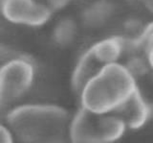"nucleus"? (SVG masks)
<instances>
[{
	"label": "nucleus",
	"mask_w": 153,
	"mask_h": 143,
	"mask_svg": "<svg viewBox=\"0 0 153 143\" xmlns=\"http://www.w3.org/2000/svg\"><path fill=\"white\" fill-rule=\"evenodd\" d=\"M146 1H152V0H142V2H146Z\"/></svg>",
	"instance_id": "f3484780"
},
{
	"label": "nucleus",
	"mask_w": 153,
	"mask_h": 143,
	"mask_svg": "<svg viewBox=\"0 0 153 143\" xmlns=\"http://www.w3.org/2000/svg\"><path fill=\"white\" fill-rule=\"evenodd\" d=\"M36 69L23 57H14L0 67V111L13 107L32 88Z\"/></svg>",
	"instance_id": "20e7f679"
},
{
	"label": "nucleus",
	"mask_w": 153,
	"mask_h": 143,
	"mask_svg": "<svg viewBox=\"0 0 153 143\" xmlns=\"http://www.w3.org/2000/svg\"><path fill=\"white\" fill-rule=\"evenodd\" d=\"M78 35V25L75 20L71 18H65L60 20L55 29V40L61 46L70 45L76 40Z\"/></svg>",
	"instance_id": "9d476101"
},
{
	"label": "nucleus",
	"mask_w": 153,
	"mask_h": 143,
	"mask_svg": "<svg viewBox=\"0 0 153 143\" xmlns=\"http://www.w3.org/2000/svg\"><path fill=\"white\" fill-rule=\"evenodd\" d=\"M113 113L117 114L126 123L127 129L137 131L147 123L151 116V109L142 95L140 89L132 94L126 103L119 107Z\"/></svg>",
	"instance_id": "423d86ee"
},
{
	"label": "nucleus",
	"mask_w": 153,
	"mask_h": 143,
	"mask_svg": "<svg viewBox=\"0 0 153 143\" xmlns=\"http://www.w3.org/2000/svg\"><path fill=\"white\" fill-rule=\"evenodd\" d=\"M0 11L8 21L31 27L45 25L53 13L40 0H0Z\"/></svg>",
	"instance_id": "39448f33"
},
{
	"label": "nucleus",
	"mask_w": 153,
	"mask_h": 143,
	"mask_svg": "<svg viewBox=\"0 0 153 143\" xmlns=\"http://www.w3.org/2000/svg\"><path fill=\"white\" fill-rule=\"evenodd\" d=\"M14 57L16 56H13L11 52H10L9 49L4 48V47H0V67H1L6 61L14 58Z\"/></svg>",
	"instance_id": "2eb2a0df"
},
{
	"label": "nucleus",
	"mask_w": 153,
	"mask_h": 143,
	"mask_svg": "<svg viewBox=\"0 0 153 143\" xmlns=\"http://www.w3.org/2000/svg\"><path fill=\"white\" fill-rule=\"evenodd\" d=\"M127 130L123 119L113 112L99 114L79 108L69 124L70 143H115Z\"/></svg>",
	"instance_id": "7ed1b4c3"
},
{
	"label": "nucleus",
	"mask_w": 153,
	"mask_h": 143,
	"mask_svg": "<svg viewBox=\"0 0 153 143\" xmlns=\"http://www.w3.org/2000/svg\"><path fill=\"white\" fill-rule=\"evenodd\" d=\"M73 1V0H47V5L51 8L52 11L55 10H61L64 9L66 6Z\"/></svg>",
	"instance_id": "4468645a"
},
{
	"label": "nucleus",
	"mask_w": 153,
	"mask_h": 143,
	"mask_svg": "<svg viewBox=\"0 0 153 143\" xmlns=\"http://www.w3.org/2000/svg\"><path fill=\"white\" fill-rule=\"evenodd\" d=\"M116 6L111 0H93L81 13V20L89 29H99L105 26L112 19Z\"/></svg>",
	"instance_id": "6e6552de"
},
{
	"label": "nucleus",
	"mask_w": 153,
	"mask_h": 143,
	"mask_svg": "<svg viewBox=\"0 0 153 143\" xmlns=\"http://www.w3.org/2000/svg\"><path fill=\"white\" fill-rule=\"evenodd\" d=\"M134 41L146 57L150 70L153 72V21L143 26L140 36L134 39Z\"/></svg>",
	"instance_id": "9b49d317"
},
{
	"label": "nucleus",
	"mask_w": 153,
	"mask_h": 143,
	"mask_svg": "<svg viewBox=\"0 0 153 143\" xmlns=\"http://www.w3.org/2000/svg\"><path fill=\"white\" fill-rule=\"evenodd\" d=\"M137 88L136 78L124 64H105L81 90L80 106L94 113H111L126 103Z\"/></svg>",
	"instance_id": "f03ea898"
},
{
	"label": "nucleus",
	"mask_w": 153,
	"mask_h": 143,
	"mask_svg": "<svg viewBox=\"0 0 153 143\" xmlns=\"http://www.w3.org/2000/svg\"><path fill=\"white\" fill-rule=\"evenodd\" d=\"M124 65L136 79L145 76L150 70L146 57L142 52H134L129 54V58Z\"/></svg>",
	"instance_id": "f8f14e48"
},
{
	"label": "nucleus",
	"mask_w": 153,
	"mask_h": 143,
	"mask_svg": "<svg viewBox=\"0 0 153 143\" xmlns=\"http://www.w3.org/2000/svg\"><path fill=\"white\" fill-rule=\"evenodd\" d=\"M7 123L20 143H68L71 117L63 107L52 104H27L14 107Z\"/></svg>",
	"instance_id": "f257e3e1"
},
{
	"label": "nucleus",
	"mask_w": 153,
	"mask_h": 143,
	"mask_svg": "<svg viewBox=\"0 0 153 143\" xmlns=\"http://www.w3.org/2000/svg\"><path fill=\"white\" fill-rule=\"evenodd\" d=\"M100 67L102 65L94 59L89 48L85 49L79 55L71 75L72 90L79 96L84 85L98 72Z\"/></svg>",
	"instance_id": "1a4fd4ad"
},
{
	"label": "nucleus",
	"mask_w": 153,
	"mask_h": 143,
	"mask_svg": "<svg viewBox=\"0 0 153 143\" xmlns=\"http://www.w3.org/2000/svg\"><path fill=\"white\" fill-rule=\"evenodd\" d=\"M94 59L100 65L121 63V59L128 53V45L124 36L103 37L88 47Z\"/></svg>",
	"instance_id": "0eeeda50"
},
{
	"label": "nucleus",
	"mask_w": 153,
	"mask_h": 143,
	"mask_svg": "<svg viewBox=\"0 0 153 143\" xmlns=\"http://www.w3.org/2000/svg\"><path fill=\"white\" fill-rule=\"evenodd\" d=\"M0 143H14V136L12 131L0 123Z\"/></svg>",
	"instance_id": "ddd939ff"
},
{
	"label": "nucleus",
	"mask_w": 153,
	"mask_h": 143,
	"mask_svg": "<svg viewBox=\"0 0 153 143\" xmlns=\"http://www.w3.org/2000/svg\"><path fill=\"white\" fill-rule=\"evenodd\" d=\"M143 3V5H145V7L146 8V10L153 15V0L152 1H146Z\"/></svg>",
	"instance_id": "dca6fc26"
}]
</instances>
